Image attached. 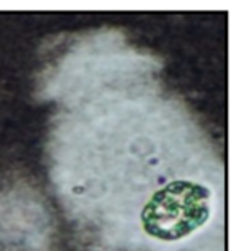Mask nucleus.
<instances>
[{
  "instance_id": "obj_1",
  "label": "nucleus",
  "mask_w": 241,
  "mask_h": 251,
  "mask_svg": "<svg viewBox=\"0 0 241 251\" xmlns=\"http://www.w3.org/2000/svg\"><path fill=\"white\" fill-rule=\"evenodd\" d=\"M56 187L83 223L131 251H178L218 212L221 167L184 107L149 94L102 96L63 118Z\"/></svg>"
}]
</instances>
